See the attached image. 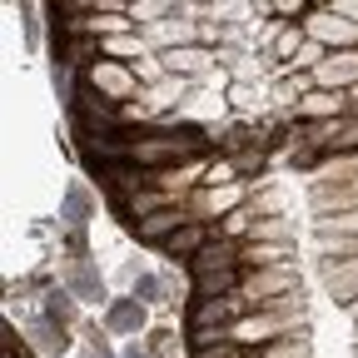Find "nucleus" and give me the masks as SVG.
<instances>
[{
    "label": "nucleus",
    "instance_id": "nucleus-1",
    "mask_svg": "<svg viewBox=\"0 0 358 358\" xmlns=\"http://www.w3.org/2000/svg\"><path fill=\"white\" fill-rule=\"evenodd\" d=\"M204 150V134L199 129H145V134H129V164H140L150 174L179 169V159H189Z\"/></svg>",
    "mask_w": 358,
    "mask_h": 358
},
{
    "label": "nucleus",
    "instance_id": "nucleus-2",
    "mask_svg": "<svg viewBox=\"0 0 358 358\" xmlns=\"http://www.w3.org/2000/svg\"><path fill=\"white\" fill-rule=\"evenodd\" d=\"M294 329H303V313H279V308H264V313H249V319H239L234 329H229V338L239 343V348H268V343H279V338H289Z\"/></svg>",
    "mask_w": 358,
    "mask_h": 358
},
{
    "label": "nucleus",
    "instance_id": "nucleus-3",
    "mask_svg": "<svg viewBox=\"0 0 358 358\" xmlns=\"http://www.w3.org/2000/svg\"><path fill=\"white\" fill-rule=\"evenodd\" d=\"M289 294H299V268H294V264H284V268H259V274H244V284H239V299H244L254 313L284 303Z\"/></svg>",
    "mask_w": 358,
    "mask_h": 358
},
{
    "label": "nucleus",
    "instance_id": "nucleus-4",
    "mask_svg": "<svg viewBox=\"0 0 358 358\" xmlns=\"http://www.w3.org/2000/svg\"><path fill=\"white\" fill-rule=\"evenodd\" d=\"M303 35H308L313 45H324L329 55H338V50H358V20H348L338 6L308 10V20H303Z\"/></svg>",
    "mask_w": 358,
    "mask_h": 358
},
{
    "label": "nucleus",
    "instance_id": "nucleus-5",
    "mask_svg": "<svg viewBox=\"0 0 358 358\" xmlns=\"http://www.w3.org/2000/svg\"><path fill=\"white\" fill-rule=\"evenodd\" d=\"M85 85L95 90V95H105L110 105L124 110V100L140 95V70H134V65H120V60H95V65L85 70Z\"/></svg>",
    "mask_w": 358,
    "mask_h": 358
},
{
    "label": "nucleus",
    "instance_id": "nucleus-6",
    "mask_svg": "<svg viewBox=\"0 0 358 358\" xmlns=\"http://www.w3.org/2000/svg\"><path fill=\"white\" fill-rule=\"evenodd\" d=\"M155 60H159L164 75H174V80L189 85V80H204V75L214 70L219 55L209 50V45H179V50H164V55H155Z\"/></svg>",
    "mask_w": 358,
    "mask_h": 358
},
{
    "label": "nucleus",
    "instance_id": "nucleus-7",
    "mask_svg": "<svg viewBox=\"0 0 358 358\" xmlns=\"http://www.w3.org/2000/svg\"><path fill=\"white\" fill-rule=\"evenodd\" d=\"M313 90H358V50H338L313 70Z\"/></svg>",
    "mask_w": 358,
    "mask_h": 358
},
{
    "label": "nucleus",
    "instance_id": "nucleus-8",
    "mask_svg": "<svg viewBox=\"0 0 358 358\" xmlns=\"http://www.w3.org/2000/svg\"><path fill=\"white\" fill-rule=\"evenodd\" d=\"M189 219H194L189 209H179V204H174V209H159V214L140 219V224H134V234H140V244H159V249H164V244H169V239L189 224Z\"/></svg>",
    "mask_w": 358,
    "mask_h": 358
},
{
    "label": "nucleus",
    "instance_id": "nucleus-9",
    "mask_svg": "<svg viewBox=\"0 0 358 358\" xmlns=\"http://www.w3.org/2000/svg\"><path fill=\"white\" fill-rule=\"evenodd\" d=\"M348 115V100L338 90H303L299 95V120H313V124H334Z\"/></svg>",
    "mask_w": 358,
    "mask_h": 358
},
{
    "label": "nucleus",
    "instance_id": "nucleus-10",
    "mask_svg": "<svg viewBox=\"0 0 358 358\" xmlns=\"http://www.w3.org/2000/svg\"><path fill=\"white\" fill-rule=\"evenodd\" d=\"M105 329H110V334H129V338H140V334L150 329V308H145L140 299H115V303L105 308Z\"/></svg>",
    "mask_w": 358,
    "mask_h": 358
},
{
    "label": "nucleus",
    "instance_id": "nucleus-11",
    "mask_svg": "<svg viewBox=\"0 0 358 358\" xmlns=\"http://www.w3.org/2000/svg\"><path fill=\"white\" fill-rule=\"evenodd\" d=\"M239 244L234 239H214L199 259H189V268H194V279H204V274H229V268H239Z\"/></svg>",
    "mask_w": 358,
    "mask_h": 358
},
{
    "label": "nucleus",
    "instance_id": "nucleus-12",
    "mask_svg": "<svg viewBox=\"0 0 358 358\" xmlns=\"http://www.w3.org/2000/svg\"><path fill=\"white\" fill-rule=\"evenodd\" d=\"M209 244H214L209 224H204V219H189L185 229H179V234H174V239L164 244V254H169V259H199V254H204Z\"/></svg>",
    "mask_w": 358,
    "mask_h": 358
},
{
    "label": "nucleus",
    "instance_id": "nucleus-13",
    "mask_svg": "<svg viewBox=\"0 0 358 358\" xmlns=\"http://www.w3.org/2000/svg\"><path fill=\"white\" fill-rule=\"evenodd\" d=\"M319 274H324V284L338 303H348V308L358 303V259L353 264H319Z\"/></svg>",
    "mask_w": 358,
    "mask_h": 358
},
{
    "label": "nucleus",
    "instance_id": "nucleus-14",
    "mask_svg": "<svg viewBox=\"0 0 358 358\" xmlns=\"http://www.w3.org/2000/svg\"><path fill=\"white\" fill-rule=\"evenodd\" d=\"M80 303H100L105 299V274L90 259H75V268H70V284H65Z\"/></svg>",
    "mask_w": 358,
    "mask_h": 358
},
{
    "label": "nucleus",
    "instance_id": "nucleus-15",
    "mask_svg": "<svg viewBox=\"0 0 358 358\" xmlns=\"http://www.w3.org/2000/svg\"><path fill=\"white\" fill-rule=\"evenodd\" d=\"M239 264L249 268V274H259V268H284V264H294V244H254L249 239Z\"/></svg>",
    "mask_w": 358,
    "mask_h": 358
},
{
    "label": "nucleus",
    "instance_id": "nucleus-16",
    "mask_svg": "<svg viewBox=\"0 0 358 358\" xmlns=\"http://www.w3.org/2000/svg\"><path fill=\"white\" fill-rule=\"evenodd\" d=\"M159 209H174V194H164V189H140V194H124V199H120V214H124L129 224H140V219H150V214H159Z\"/></svg>",
    "mask_w": 358,
    "mask_h": 358
},
{
    "label": "nucleus",
    "instance_id": "nucleus-17",
    "mask_svg": "<svg viewBox=\"0 0 358 358\" xmlns=\"http://www.w3.org/2000/svg\"><path fill=\"white\" fill-rule=\"evenodd\" d=\"M30 338H35V348H40V353H50V358H60V353L70 348V334H65V324L45 319V313H40L35 324H30Z\"/></svg>",
    "mask_w": 358,
    "mask_h": 358
},
{
    "label": "nucleus",
    "instance_id": "nucleus-18",
    "mask_svg": "<svg viewBox=\"0 0 358 358\" xmlns=\"http://www.w3.org/2000/svg\"><path fill=\"white\" fill-rule=\"evenodd\" d=\"M199 209H204V214H224V219H229L234 209H244V185H224V189H204V194H199Z\"/></svg>",
    "mask_w": 358,
    "mask_h": 358
},
{
    "label": "nucleus",
    "instance_id": "nucleus-19",
    "mask_svg": "<svg viewBox=\"0 0 358 358\" xmlns=\"http://www.w3.org/2000/svg\"><path fill=\"white\" fill-rule=\"evenodd\" d=\"M303 45H308V35H303V25H279V35H274V45H268V60H299L303 55Z\"/></svg>",
    "mask_w": 358,
    "mask_h": 358
},
{
    "label": "nucleus",
    "instance_id": "nucleus-20",
    "mask_svg": "<svg viewBox=\"0 0 358 358\" xmlns=\"http://www.w3.org/2000/svg\"><path fill=\"white\" fill-rule=\"evenodd\" d=\"M313 234H348V239H358V209H343V214H313Z\"/></svg>",
    "mask_w": 358,
    "mask_h": 358
},
{
    "label": "nucleus",
    "instance_id": "nucleus-21",
    "mask_svg": "<svg viewBox=\"0 0 358 358\" xmlns=\"http://www.w3.org/2000/svg\"><path fill=\"white\" fill-rule=\"evenodd\" d=\"M264 358H313L308 329H294L289 338H279V343H268V348H264Z\"/></svg>",
    "mask_w": 358,
    "mask_h": 358
},
{
    "label": "nucleus",
    "instance_id": "nucleus-22",
    "mask_svg": "<svg viewBox=\"0 0 358 358\" xmlns=\"http://www.w3.org/2000/svg\"><path fill=\"white\" fill-rule=\"evenodd\" d=\"M289 234H294V224L284 214H264L254 224V244H289Z\"/></svg>",
    "mask_w": 358,
    "mask_h": 358
},
{
    "label": "nucleus",
    "instance_id": "nucleus-23",
    "mask_svg": "<svg viewBox=\"0 0 358 358\" xmlns=\"http://www.w3.org/2000/svg\"><path fill=\"white\" fill-rule=\"evenodd\" d=\"M60 219H65V224H75V229H85V224H90V194H85L80 185H70V194H65V209H60Z\"/></svg>",
    "mask_w": 358,
    "mask_h": 358
},
{
    "label": "nucleus",
    "instance_id": "nucleus-24",
    "mask_svg": "<svg viewBox=\"0 0 358 358\" xmlns=\"http://www.w3.org/2000/svg\"><path fill=\"white\" fill-rule=\"evenodd\" d=\"M75 294L70 289H50V294H45V319H55V324H70V313H75Z\"/></svg>",
    "mask_w": 358,
    "mask_h": 358
},
{
    "label": "nucleus",
    "instance_id": "nucleus-25",
    "mask_svg": "<svg viewBox=\"0 0 358 358\" xmlns=\"http://www.w3.org/2000/svg\"><path fill=\"white\" fill-rule=\"evenodd\" d=\"M140 45H145V35H120V40H105L100 50H105V60L129 65V55H140Z\"/></svg>",
    "mask_w": 358,
    "mask_h": 358
},
{
    "label": "nucleus",
    "instance_id": "nucleus-26",
    "mask_svg": "<svg viewBox=\"0 0 358 358\" xmlns=\"http://www.w3.org/2000/svg\"><path fill=\"white\" fill-rule=\"evenodd\" d=\"M159 294H164V279H159V274H140V279L129 284V299H140L145 308H150V303H159Z\"/></svg>",
    "mask_w": 358,
    "mask_h": 358
},
{
    "label": "nucleus",
    "instance_id": "nucleus-27",
    "mask_svg": "<svg viewBox=\"0 0 358 358\" xmlns=\"http://www.w3.org/2000/svg\"><path fill=\"white\" fill-rule=\"evenodd\" d=\"M174 343H179V338H174V329H150V334H145V348H150L155 358H169V353H174Z\"/></svg>",
    "mask_w": 358,
    "mask_h": 358
},
{
    "label": "nucleus",
    "instance_id": "nucleus-28",
    "mask_svg": "<svg viewBox=\"0 0 358 358\" xmlns=\"http://www.w3.org/2000/svg\"><path fill=\"white\" fill-rule=\"evenodd\" d=\"M194 358H244V348H239V343L229 338V343H214V348H199Z\"/></svg>",
    "mask_w": 358,
    "mask_h": 358
},
{
    "label": "nucleus",
    "instance_id": "nucleus-29",
    "mask_svg": "<svg viewBox=\"0 0 358 358\" xmlns=\"http://www.w3.org/2000/svg\"><path fill=\"white\" fill-rule=\"evenodd\" d=\"M259 100H264V90H254V85H234V105H239V110H254Z\"/></svg>",
    "mask_w": 358,
    "mask_h": 358
},
{
    "label": "nucleus",
    "instance_id": "nucleus-30",
    "mask_svg": "<svg viewBox=\"0 0 358 358\" xmlns=\"http://www.w3.org/2000/svg\"><path fill=\"white\" fill-rule=\"evenodd\" d=\"M234 169L249 174V169H264V150H249V155H234Z\"/></svg>",
    "mask_w": 358,
    "mask_h": 358
},
{
    "label": "nucleus",
    "instance_id": "nucleus-31",
    "mask_svg": "<svg viewBox=\"0 0 358 358\" xmlns=\"http://www.w3.org/2000/svg\"><path fill=\"white\" fill-rule=\"evenodd\" d=\"M85 358H120V353H110V348L100 343V334H90V338H85Z\"/></svg>",
    "mask_w": 358,
    "mask_h": 358
},
{
    "label": "nucleus",
    "instance_id": "nucleus-32",
    "mask_svg": "<svg viewBox=\"0 0 358 358\" xmlns=\"http://www.w3.org/2000/svg\"><path fill=\"white\" fill-rule=\"evenodd\" d=\"M40 6H25V30H30V45H40Z\"/></svg>",
    "mask_w": 358,
    "mask_h": 358
},
{
    "label": "nucleus",
    "instance_id": "nucleus-33",
    "mask_svg": "<svg viewBox=\"0 0 358 358\" xmlns=\"http://www.w3.org/2000/svg\"><path fill=\"white\" fill-rule=\"evenodd\" d=\"M120 358H155V353H150L145 343H124V348H120Z\"/></svg>",
    "mask_w": 358,
    "mask_h": 358
},
{
    "label": "nucleus",
    "instance_id": "nucleus-34",
    "mask_svg": "<svg viewBox=\"0 0 358 358\" xmlns=\"http://www.w3.org/2000/svg\"><path fill=\"white\" fill-rule=\"evenodd\" d=\"M348 115H358V90H348Z\"/></svg>",
    "mask_w": 358,
    "mask_h": 358
}]
</instances>
